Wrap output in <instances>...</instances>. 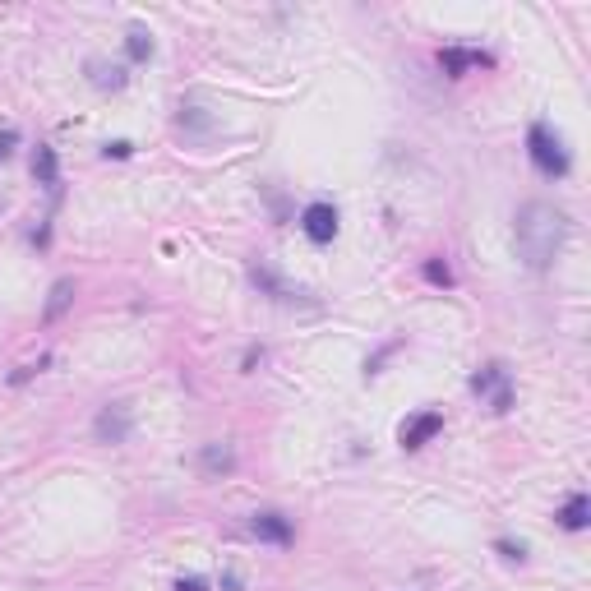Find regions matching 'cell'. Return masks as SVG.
<instances>
[{
  "instance_id": "cell-1",
  "label": "cell",
  "mask_w": 591,
  "mask_h": 591,
  "mask_svg": "<svg viewBox=\"0 0 591 591\" xmlns=\"http://www.w3.org/2000/svg\"><path fill=\"white\" fill-rule=\"evenodd\" d=\"M513 236H518V259L531 268V273H545L555 264L559 245L568 236V213L545 199H531V204L518 208V222H513Z\"/></svg>"
},
{
  "instance_id": "cell-2",
  "label": "cell",
  "mask_w": 591,
  "mask_h": 591,
  "mask_svg": "<svg viewBox=\"0 0 591 591\" xmlns=\"http://www.w3.org/2000/svg\"><path fill=\"white\" fill-rule=\"evenodd\" d=\"M527 157L541 176H568V148L550 125H531L527 130Z\"/></svg>"
},
{
  "instance_id": "cell-3",
  "label": "cell",
  "mask_w": 591,
  "mask_h": 591,
  "mask_svg": "<svg viewBox=\"0 0 591 591\" xmlns=\"http://www.w3.org/2000/svg\"><path fill=\"white\" fill-rule=\"evenodd\" d=\"M471 393L490 398V411H508V407H513V388H508L504 365H485V370L471 374Z\"/></svg>"
},
{
  "instance_id": "cell-4",
  "label": "cell",
  "mask_w": 591,
  "mask_h": 591,
  "mask_svg": "<svg viewBox=\"0 0 591 591\" xmlns=\"http://www.w3.org/2000/svg\"><path fill=\"white\" fill-rule=\"evenodd\" d=\"M97 439L102 444H125L134 430V416H130V402H111V407L97 411V421H93Z\"/></svg>"
},
{
  "instance_id": "cell-5",
  "label": "cell",
  "mask_w": 591,
  "mask_h": 591,
  "mask_svg": "<svg viewBox=\"0 0 591 591\" xmlns=\"http://www.w3.org/2000/svg\"><path fill=\"white\" fill-rule=\"evenodd\" d=\"M301 231L310 236L314 245H328L333 236H338V208L333 204H310L301 213Z\"/></svg>"
},
{
  "instance_id": "cell-6",
  "label": "cell",
  "mask_w": 591,
  "mask_h": 591,
  "mask_svg": "<svg viewBox=\"0 0 591 591\" xmlns=\"http://www.w3.org/2000/svg\"><path fill=\"white\" fill-rule=\"evenodd\" d=\"M250 536H254V541H268V545H291V541H296L291 522L282 518V513H273V508H268V513H254V518H250Z\"/></svg>"
},
{
  "instance_id": "cell-7",
  "label": "cell",
  "mask_w": 591,
  "mask_h": 591,
  "mask_svg": "<svg viewBox=\"0 0 591 591\" xmlns=\"http://www.w3.org/2000/svg\"><path fill=\"white\" fill-rule=\"evenodd\" d=\"M439 430H444V416H439V411H421V416H411V421L402 425V448H425Z\"/></svg>"
},
{
  "instance_id": "cell-8",
  "label": "cell",
  "mask_w": 591,
  "mask_h": 591,
  "mask_svg": "<svg viewBox=\"0 0 591 591\" xmlns=\"http://www.w3.org/2000/svg\"><path fill=\"white\" fill-rule=\"evenodd\" d=\"M231 467H236L231 444H204L199 448V471H204V476H227Z\"/></svg>"
},
{
  "instance_id": "cell-9",
  "label": "cell",
  "mask_w": 591,
  "mask_h": 591,
  "mask_svg": "<svg viewBox=\"0 0 591 591\" xmlns=\"http://www.w3.org/2000/svg\"><path fill=\"white\" fill-rule=\"evenodd\" d=\"M88 74H93V88H102V93H121L125 84H130V74H125V65H107V61H93L88 65Z\"/></svg>"
},
{
  "instance_id": "cell-10",
  "label": "cell",
  "mask_w": 591,
  "mask_h": 591,
  "mask_svg": "<svg viewBox=\"0 0 591 591\" xmlns=\"http://www.w3.org/2000/svg\"><path fill=\"white\" fill-rule=\"evenodd\" d=\"M33 176H37V181H42V185H47L51 194L61 190V171H56V153H51L47 144L37 148V157H33Z\"/></svg>"
},
{
  "instance_id": "cell-11",
  "label": "cell",
  "mask_w": 591,
  "mask_h": 591,
  "mask_svg": "<svg viewBox=\"0 0 591 591\" xmlns=\"http://www.w3.org/2000/svg\"><path fill=\"white\" fill-rule=\"evenodd\" d=\"M70 301H74V282L70 278H61L56 287H51V296H47V310H42V319L47 324H56L65 310H70Z\"/></svg>"
},
{
  "instance_id": "cell-12",
  "label": "cell",
  "mask_w": 591,
  "mask_h": 591,
  "mask_svg": "<svg viewBox=\"0 0 591 591\" xmlns=\"http://www.w3.org/2000/svg\"><path fill=\"white\" fill-rule=\"evenodd\" d=\"M587 513H591L587 495H568V504L559 508V527H564V531H582V527H587Z\"/></svg>"
},
{
  "instance_id": "cell-13",
  "label": "cell",
  "mask_w": 591,
  "mask_h": 591,
  "mask_svg": "<svg viewBox=\"0 0 591 591\" xmlns=\"http://www.w3.org/2000/svg\"><path fill=\"white\" fill-rule=\"evenodd\" d=\"M125 51H130V61H153V33H148L144 24H130V33H125Z\"/></svg>"
},
{
  "instance_id": "cell-14",
  "label": "cell",
  "mask_w": 591,
  "mask_h": 591,
  "mask_svg": "<svg viewBox=\"0 0 591 591\" xmlns=\"http://www.w3.org/2000/svg\"><path fill=\"white\" fill-rule=\"evenodd\" d=\"M439 61H444V70L448 74H462V70H471V65H490V56H485V51H444V56H439Z\"/></svg>"
},
{
  "instance_id": "cell-15",
  "label": "cell",
  "mask_w": 591,
  "mask_h": 591,
  "mask_svg": "<svg viewBox=\"0 0 591 591\" xmlns=\"http://www.w3.org/2000/svg\"><path fill=\"white\" fill-rule=\"evenodd\" d=\"M425 278L435 282V287H448V282H453V273H448V264H439V259H430V264H425Z\"/></svg>"
},
{
  "instance_id": "cell-16",
  "label": "cell",
  "mask_w": 591,
  "mask_h": 591,
  "mask_svg": "<svg viewBox=\"0 0 591 591\" xmlns=\"http://www.w3.org/2000/svg\"><path fill=\"white\" fill-rule=\"evenodd\" d=\"M14 144H19V134H14V130H5V134H0V162H5V157L14 153Z\"/></svg>"
},
{
  "instance_id": "cell-17",
  "label": "cell",
  "mask_w": 591,
  "mask_h": 591,
  "mask_svg": "<svg viewBox=\"0 0 591 591\" xmlns=\"http://www.w3.org/2000/svg\"><path fill=\"white\" fill-rule=\"evenodd\" d=\"M176 591H208L204 578H176Z\"/></svg>"
},
{
  "instance_id": "cell-18",
  "label": "cell",
  "mask_w": 591,
  "mask_h": 591,
  "mask_svg": "<svg viewBox=\"0 0 591 591\" xmlns=\"http://www.w3.org/2000/svg\"><path fill=\"white\" fill-rule=\"evenodd\" d=\"M499 555H504V559H522L527 550H522V545H513V541H499Z\"/></svg>"
},
{
  "instance_id": "cell-19",
  "label": "cell",
  "mask_w": 591,
  "mask_h": 591,
  "mask_svg": "<svg viewBox=\"0 0 591 591\" xmlns=\"http://www.w3.org/2000/svg\"><path fill=\"white\" fill-rule=\"evenodd\" d=\"M134 148L130 144H107V157H130Z\"/></svg>"
}]
</instances>
